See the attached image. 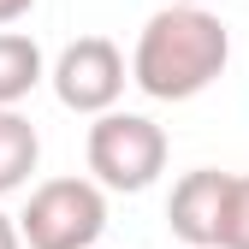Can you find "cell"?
Returning a JSON list of instances; mask_svg holds the SVG:
<instances>
[{
	"instance_id": "6da1fadb",
	"label": "cell",
	"mask_w": 249,
	"mask_h": 249,
	"mask_svg": "<svg viewBox=\"0 0 249 249\" xmlns=\"http://www.w3.org/2000/svg\"><path fill=\"white\" fill-rule=\"evenodd\" d=\"M231 59V36L208 6H160L131 53V83L148 101H196L208 83H220Z\"/></svg>"
},
{
	"instance_id": "7a4b0ae2",
	"label": "cell",
	"mask_w": 249,
	"mask_h": 249,
	"mask_svg": "<svg viewBox=\"0 0 249 249\" xmlns=\"http://www.w3.org/2000/svg\"><path fill=\"white\" fill-rule=\"evenodd\" d=\"M83 154H89L95 184H107L119 196H137L166 172V131L154 119H142V113H119L113 107V113H95Z\"/></svg>"
},
{
	"instance_id": "3957f363",
	"label": "cell",
	"mask_w": 249,
	"mask_h": 249,
	"mask_svg": "<svg viewBox=\"0 0 249 249\" xmlns=\"http://www.w3.org/2000/svg\"><path fill=\"white\" fill-rule=\"evenodd\" d=\"M107 184L95 178H48L30 190V208L18 213L30 249H95L107 231Z\"/></svg>"
},
{
	"instance_id": "277c9868",
	"label": "cell",
	"mask_w": 249,
	"mask_h": 249,
	"mask_svg": "<svg viewBox=\"0 0 249 249\" xmlns=\"http://www.w3.org/2000/svg\"><path fill=\"white\" fill-rule=\"evenodd\" d=\"M53 95L59 107H71V113H113L119 95H124V53L107 42V36H77L66 53L53 59Z\"/></svg>"
},
{
	"instance_id": "5b68a950",
	"label": "cell",
	"mask_w": 249,
	"mask_h": 249,
	"mask_svg": "<svg viewBox=\"0 0 249 249\" xmlns=\"http://www.w3.org/2000/svg\"><path fill=\"white\" fill-rule=\"evenodd\" d=\"M226 202H231V172L196 166L172 184L166 202V226L184 249H220V226H226Z\"/></svg>"
},
{
	"instance_id": "8992f818",
	"label": "cell",
	"mask_w": 249,
	"mask_h": 249,
	"mask_svg": "<svg viewBox=\"0 0 249 249\" xmlns=\"http://www.w3.org/2000/svg\"><path fill=\"white\" fill-rule=\"evenodd\" d=\"M42 160V137L36 124H30L18 107H0V196H12L30 184V172H36Z\"/></svg>"
},
{
	"instance_id": "52a82bcc",
	"label": "cell",
	"mask_w": 249,
	"mask_h": 249,
	"mask_svg": "<svg viewBox=\"0 0 249 249\" xmlns=\"http://www.w3.org/2000/svg\"><path fill=\"white\" fill-rule=\"evenodd\" d=\"M42 77H48V71H42L36 36H24V30H0V107H18Z\"/></svg>"
},
{
	"instance_id": "ba28073f",
	"label": "cell",
	"mask_w": 249,
	"mask_h": 249,
	"mask_svg": "<svg viewBox=\"0 0 249 249\" xmlns=\"http://www.w3.org/2000/svg\"><path fill=\"white\" fill-rule=\"evenodd\" d=\"M220 249H249V172H243V178H231V202H226Z\"/></svg>"
},
{
	"instance_id": "9c48e42d",
	"label": "cell",
	"mask_w": 249,
	"mask_h": 249,
	"mask_svg": "<svg viewBox=\"0 0 249 249\" xmlns=\"http://www.w3.org/2000/svg\"><path fill=\"white\" fill-rule=\"evenodd\" d=\"M0 249H24V226L12 213H0Z\"/></svg>"
},
{
	"instance_id": "30bf717a",
	"label": "cell",
	"mask_w": 249,
	"mask_h": 249,
	"mask_svg": "<svg viewBox=\"0 0 249 249\" xmlns=\"http://www.w3.org/2000/svg\"><path fill=\"white\" fill-rule=\"evenodd\" d=\"M30 6H36V0H0V30H6V24H18Z\"/></svg>"
},
{
	"instance_id": "8fae6325",
	"label": "cell",
	"mask_w": 249,
	"mask_h": 249,
	"mask_svg": "<svg viewBox=\"0 0 249 249\" xmlns=\"http://www.w3.org/2000/svg\"><path fill=\"white\" fill-rule=\"evenodd\" d=\"M160 6H202V0H160Z\"/></svg>"
}]
</instances>
